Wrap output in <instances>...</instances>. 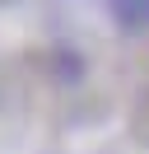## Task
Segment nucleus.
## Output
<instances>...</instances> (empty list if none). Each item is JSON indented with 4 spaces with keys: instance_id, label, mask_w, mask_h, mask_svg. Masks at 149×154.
Listing matches in <instances>:
<instances>
[{
    "instance_id": "1",
    "label": "nucleus",
    "mask_w": 149,
    "mask_h": 154,
    "mask_svg": "<svg viewBox=\"0 0 149 154\" xmlns=\"http://www.w3.org/2000/svg\"><path fill=\"white\" fill-rule=\"evenodd\" d=\"M117 10L126 23H149V0H117Z\"/></svg>"
}]
</instances>
